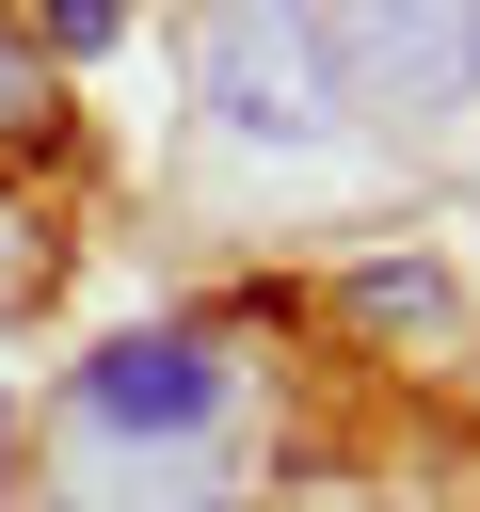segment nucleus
<instances>
[{"instance_id": "obj_2", "label": "nucleus", "mask_w": 480, "mask_h": 512, "mask_svg": "<svg viewBox=\"0 0 480 512\" xmlns=\"http://www.w3.org/2000/svg\"><path fill=\"white\" fill-rule=\"evenodd\" d=\"M304 32H320V64H336V96L432 112V96L464 80V0H304Z\"/></svg>"}, {"instance_id": "obj_3", "label": "nucleus", "mask_w": 480, "mask_h": 512, "mask_svg": "<svg viewBox=\"0 0 480 512\" xmlns=\"http://www.w3.org/2000/svg\"><path fill=\"white\" fill-rule=\"evenodd\" d=\"M80 416H96V432H208V416H224V352L176 336V320H160V336H112V352L80 368Z\"/></svg>"}, {"instance_id": "obj_6", "label": "nucleus", "mask_w": 480, "mask_h": 512, "mask_svg": "<svg viewBox=\"0 0 480 512\" xmlns=\"http://www.w3.org/2000/svg\"><path fill=\"white\" fill-rule=\"evenodd\" d=\"M32 32H48V48H112V32H128V0H32Z\"/></svg>"}, {"instance_id": "obj_1", "label": "nucleus", "mask_w": 480, "mask_h": 512, "mask_svg": "<svg viewBox=\"0 0 480 512\" xmlns=\"http://www.w3.org/2000/svg\"><path fill=\"white\" fill-rule=\"evenodd\" d=\"M192 80H208V112L240 128V144H336V64H320V32H304V0H208V32H192Z\"/></svg>"}, {"instance_id": "obj_5", "label": "nucleus", "mask_w": 480, "mask_h": 512, "mask_svg": "<svg viewBox=\"0 0 480 512\" xmlns=\"http://www.w3.org/2000/svg\"><path fill=\"white\" fill-rule=\"evenodd\" d=\"M352 304H368V320H432V304H448V272H416V256H400V272H368Z\"/></svg>"}, {"instance_id": "obj_4", "label": "nucleus", "mask_w": 480, "mask_h": 512, "mask_svg": "<svg viewBox=\"0 0 480 512\" xmlns=\"http://www.w3.org/2000/svg\"><path fill=\"white\" fill-rule=\"evenodd\" d=\"M48 128V80H32V48H16V16H0V144H32Z\"/></svg>"}]
</instances>
